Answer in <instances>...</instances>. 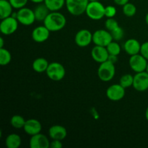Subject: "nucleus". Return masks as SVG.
<instances>
[{
	"label": "nucleus",
	"mask_w": 148,
	"mask_h": 148,
	"mask_svg": "<svg viewBox=\"0 0 148 148\" xmlns=\"http://www.w3.org/2000/svg\"><path fill=\"white\" fill-rule=\"evenodd\" d=\"M66 24V17L59 11L51 12L43 21V25L51 32H56L62 30Z\"/></svg>",
	"instance_id": "f257e3e1"
},
{
	"label": "nucleus",
	"mask_w": 148,
	"mask_h": 148,
	"mask_svg": "<svg viewBox=\"0 0 148 148\" xmlns=\"http://www.w3.org/2000/svg\"><path fill=\"white\" fill-rule=\"evenodd\" d=\"M116 72L115 65L114 63L107 60L100 64L98 69V76L103 82H109L114 77Z\"/></svg>",
	"instance_id": "f03ea898"
},
{
	"label": "nucleus",
	"mask_w": 148,
	"mask_h": 148,
	"mask_svg": "<svg viewBox=\"0 0 148 148\" xmlns=\"http://www.w3.org/2000/svg\"><path fill=\"white\" fill-rule=\"evenodd\" d=\"M85 13L91 20H101L105 16V7L99 1H89Z\"/></svg>",
	"instance_id": "7ed1b4c3"
},
{
	"label": "nucleus",
	"mask_w": 148,
	"mask_h": 148,
	"mask_svg": "<svg viewBox=\"0 0 148 148\" xmlns=\"http://www.w3.org/2000/svg\"><path fill=\"white\" fill-rule=\"evenodd\" d=\"M89 0H66V10L72 15L79 16L85 12Z\"/></svg>",
	"instance_id": "20e7f679"
},
{
	"label": "nucleus",
	"mask_w": 148,
	"mask_h": 148,
	"mask_svg": "<svg viewBox=\"0 0 148 148\" xmlns=\"http://www.w3.org/2000/svg\"><path fill=\"white\" fill-rule=\"evenodd\" d=\"M46 72L48 77L53 81L62 80L66 75L64 66L62 64L56 62L49 64Z\"/></svg>",
	"instance_id": "39448f33"
},
{
	"label": "nucleus",
	"mask_w": 148,
	"mask_h": 148,
	"mask_svg": "<svg viewBox=\"0 0 148 148\" xmlns=\"http://www.w3.org/2000/svg\"><path fill=\"white\" fill-rule=\"evenodd\" d=\"M112 36L111 32L107 30H95L92 33V43L95 46H101L106 47L111 41H113Z\"/></svg>",
	"instance_id": "423d86ee"
},
{
	"label": "nucleus",
	"mask_w": 148,
	"mask_h": 148,
	"mask_svg": "<svg viewBox=\"0 0 148 148\" xmlns=\"http://www.w3.org/2000/svg\"><path fill=\"white\" fill-rule=\"evenodd\" d=\"M18 20L14 16L4 18L1 20L0 23V30L4 36H10L15 33L18 28Z\"/></svg>",
	"instance_id": "0eeeda50"
},
{
	"label": "nucleus",
	"mask_w": 148,
	"mask_h": 148,
	"mask_svg": "<svg viewBox=\"0 0 148 148\" xmlns=\"http://www.w3.org/2000/svg\"><path fill=\"white\" fill-rule=\"evenodd\" d=\"M16 18L18 20L19 23L26 26L31 25L36 20L34 11L27 7H23L18 10L16 13Z\"/></svg>",
	"instance_id": "6e6552de"
},
{
	"label": "nucleus",
	"mask_w": 148,
	"mask_h": 148,
	"mask_svg": "<svg viewBox=\"0 0 148 148\" xmlns=\"http://www.w3.org/2000/svg\"><path fill=\"white\" fill-rule=\"evenodd\" d=\"M148 61L140 53L130 56L129 64L132 70L136 73L146 71Z\"/></svg>",
	"instance_id": "1a4fd4ad"
},
{
	"label": "nucleus",
	"mask_w": 148,
	"mask_h": 148,
	"mask_svg": "<svg viewBox=\"0 0 148 148\" xmlns=\"http://www.w3.org/2000/svg\"><path fill=\"white\" fill-rule=\"evenodd\" d=\"M125 88L119 83L114 84L108 87L106 90V96L110 101H121L125 96Z\"/></svg>",
	"instance_id": "9d476101"
},
{
	"label": "nucleus",
	"mask_w": 148,
	"mask_h": 148,
	"mask_svg": "<svg viewBox=\"0 0 148 148\" xmlns=\"http://www.w3.org/2000/svg\"><path fill=\"white\" fill-rule=\"evenodd\" d=\"M75 41L79 47H87L92 42V33L87 29H82L75 35Z\"/></svg>",
	"instance_id": "9b49d317"
},
{
	"label": "nucleus",
	"mask_w": 148,
	"mask_h": 148,
	"mask_svg": "<svg viewBox=\"0 0 148 148\" xmlns=\"http://www.w3.org/2000/svg\"><path fill=\"white\" fill-rule=\"evenodd\" d=\"M133 88L138 92H144L148 90V73L146 71L136 73L134 76Z\"/></svg>",
	"instance_id": "f8f14e48"
},
{
	"label": "nucleus",
	"mask_w": 148,
	"mask_h": 148,
	"mask_svg": "<svg viewBox=\"0 0 148 148\" xmlns=\"http://www.w3.org/2000/svg\"><path fill=\"white\" fill-rule=\"evenodd\" d=\"M29 145L31 148H49L50 147V141L45 134L38 133L31 136Z\"/></svg>",
	"instance_id": "ddd939ff"
},
{
	"label": "nucleus",
	"mask_w": 148,
	"mask_h": 148,
	"mask_svg": "<svg viewBox=\"0 0 148 148\" xmlns=\"http://www.w3.org/2000/svg\"><path fill=\"white\" fill-rule=\"evenodd\" d=\"M50 30L43 25L36 27L32 31V38L37 43H43L49 39L50 36Z\"/></svg>",
	"instance_id": "4468645a"
},
{
	"label": "nucleus",
	"mask_w": 148,
	"mask_h": 148,
	"mask_svg": "<svg viewBox=\"0 0 148 148\" xmlns=\"http://www.w3.org/2000/svg\"><path fill=\"white\" fill-rule=\"evenodd\" d=\"M91 56L95 62L101 64L108 60L109 57V53L106 47L95 46L91 51Z\"/></svg>",
	"instance_id": "2eb2a0df"
},
{
	"label": "nucleus",
	"mask_w": 148,
	"mask_h": 148,
	"mask_svg": "<svg viewBox=\"0 0 148 148\" xmlns=\"http://www.w3.org/2000/svg\"><path fill=\"white\" fill-rule=\"evenodd\" d=\"M23 130H24L25 132L28 135H35V134L40 133V131L42 130L41 123L37 119H30L28 120H26Z\"/></svg>",
	"instance_id": "dca6fc26"
},
{
	"label": "nucleus",
	"mask_w": 148,
	"mask_h": 148,
	"mask_svg": "<svg viewBox=\"0 0 148 148\" xmlns=\"http://www.w3.org/2000/svg\"><path fill=\"white\" fill-rule=\"evenodd\" d=\"M49 135L52 140H63L67 135V132L65 127L62 125H53L49 128Z\"/></svg>",
	"instance_id": "f3484780"
},
{
	"label": "nucleus",
	"mask_w": 148,
	"mask_h": 148,
	"mask_svg": "<svg viewBox=\"0 0 148 148\" xmlns=\"http://www.w3.org/2000/svg\"><path fill=\"white\" fill-rule=\"evenodd\" d=\"M140 49H141V43L137 39H128L124 44V50L130 56L140 53Z\"/></svg>",
	"instance_id": "a211bd4d"
},
{
	"label": "nucleus",
	"mask_w": 148,
	"mask_h": 148,
	"mask_svg": "<svg viewBox=\"0 0 148 148\" xmlns=\"http://www.w3.org/2000/svg\"><path fill=\"white\" fill-rule=\"evenodd\" d=\"M33 11H34L36 20L38 22L44 21V20L46 18L48 14L51 12V11L49 10V9L46 7V4H41V3H40V4H38V5L34 9Z\"/></svg>",
	"instance_id": "6ab92c4d"
},
{
	"label": "nucleus",
	"mask_w": 148,
	"mask_h": 148,
	"mask_svg": "<svg viewBox=\"0 0 148 148\" xmlns=\"http://www.w3.org/2000/svg\"><path fill=\"white\" fill-rule=\"evenodd\" d=\"M49 63L47 59L42 57L37 58L33 61V64H32V68L35 72H38V73H42V72H46L48 67H49Z\"/></svg>",
	"instance_id": "aec40b11"
},
{
	"label": "nucleus",
	"mask_w": 148,
	"mask_h": 148,
	"mask_svg": "<svg viewBox=\"0 0 148 148\" xmlns=\"http://www.w3.org/2000/svg\"><path fill=\"white\" fill-rule=\"evenodd\" d=\"M12 10L13 7L9 0H0V18L1 20L12 16Z\"/></svg>",
	"instance_id": "412c9836"
},
{
	"label": "nucleus",
	"mask_w": 148,
	"mask_h": 148,
	"mask_svg": "<svg viewBox=\"0 0 148 148\" xmlns=\"http://www.w3.org/2000/svg\"><path fill=\"white\" fill-rule=\"evenodd\" d=\"M22 143L21 137L17 134H10L6 137L5 145L7 148H18Z\"/></svg>",
	"instance_id": "4be33fe9"
},
{
	"label": "nucleus",
	"mask_w": 148,
	"mask_h": 148,
	"mask_svg": "<svg viewBox=\"0 0 148 148\" xmlns=\"http://www.w3.org/2000/svg\"><path fill=\"white\" fill-rule=\"evenodd\" d=\"M43 3L51 12H55L60 10L64 6L66 0H44Z\"/></svg>",
	"instance_id": "5701e85b"
},
{
	"label": "nucleus",
	"mask_w": 148,
	"mask_h": 148,
	"mask_svg": "<svg viewBox=\"0 0 148 148\" xmlns=\"http://www.w3.org/2000/svg\"><path fill=\"white\" fill-rule=\"evenodd\" d=\"M11 60V53L4 48H0V64L1 66H6L10 63Z\"/></svg>",
	"instance_id": "b1692460"
},
{
	"label": "nucleus",
	"mask_w": 148,
	"mask_h": 148,
	"mask_svg": "<svg viewBox=\"0 0 148 148\" xmlns=\"http://www.w3.org/2000/svg\"><path fill=\"white\" fill-rule=\"evenodd\" d=\"M26 120L20 115H14L10 119V124L15 129H22L24 127Z\"/></svg>",
	"instance_id": "393cba45"
},
{
	"label": "nucleus",
	"mask_w": 148,
	"mask_h": 148,
	"mask_svg": "<svg viewBox=\"0 0 148 148\" xmlns=\"http://www.w3.org/2000/svg\"><path fill=\"white\" fill-rule=\"evenodd\" d=\"M133 82H134V76L130 74H125L122 75L119 79V84L125 89L133 86Z\"/></svg>",
	"instance_id": "a878e982"
},
{
	"label": "nucleus",
	"mask_w": 148,
	"mask_h": 148,
	"mask_svg": "<svg viewBox=\"0 0 148 148\" xmlns=\"http://www.w3.org/2000/svg\"><path fill=\"white\" fill-rule=\"evenodd\" d=\"M136 12H137V8L132 3L128 2L123 6V13L126 17H133L135 15Z\"/></svg>",
	"instance_id": "bb28decb"
},
{
	"label": "nucleus",
	"mask_w": 148,
	"mask_h": 148,
	"mask_svg": "<svg viewBox=\"0 0 148 148\" xmlns=\"http://www.w3.org/2000/svg\"><path fill=\"white\" fill-rule=\"evenodd\" d=\"M109 55H114V56H119L121 53V46L117 42L111 41L108 46H106Z\"/></svg>",
	"instance_id": "cd10ccee"
},
{
	"label": "nucleus",
	"mask_w": 148,
	"mask_h": 148,
	"mask_svg": "<svg viewBox=\"0 0 148 148\" xmlns=\"http://www.w3.org/2000/svg\"><path fill=\"white\" fill-rule=\"evenodd\" d=\"M105 26L107 30H108L109 32H111L114 30H115L119 25L118 22L114 17H111V18H108L106 20Z\"/></svg>",
	"instance_id": "c85d7f7f"
},
{
	"label": "nucleus",
	"mask_w": 148,
	"mask_h": 148,
	"mask_svg": "<svg viewBox=\"0 0 148 148\" xmlns=\"http://www.w3.org/2000/svg\"><path fill=\"white\" fill-rule=\"evenodd\" d=\"M111 36H112L113 39L116 41H119V40H121L124 37V30L121 28L120 26H119L118 27L114 30L113 31L111 32Z\"/></svg>",
	"instance_id": "c756f323"
},
{
	"label": "nucleus",
	"mask_w": 148,
	"mask_h": 148,
	"mask_svg": "<svg viewBox=\"0 0 148 148\" xmlns=\"http://www.w3.org/2000/svg\"><path fill=\"white\" fill-rule=\"evenodd\" d=\"M14 9H20L25 7L28 0H9Z\"/></svg>",
	"instance_id": "7c9ffc66"
},
{
	"label": "nucleus",
	"mask_w": 148,
	"mask_h": 148,
	"mask_svg": "<svg viewBox=\"0 0 148 148\" xmlns=\"http://www.w3.org/2000/svg\"><path fill=\"white\" fill-rule=\"evenodd\" d=\"M116 14V9L115 7L109 5L105 7V16L107 18L114 17Z\"/></svg>",
	"instance_id": "2f4dec72"
},
{
	"label": "nucleus",
	"mask_w": 148,
	"mask_h": 148,
	"mask_svg": "<svg viewBox=\"0 0 148 148\" xmlns=\"http://www.w3.org/2000/svg\"><path fill=\"white\" fill-rule=\"evenodd\" d=\"M140 54L143 55L145 58L148 61V41L141 44V49H140Z\"/></svg>",
	"instance_id": "473e14b6"
},
{
	"label": "nucleus",
	"mask_w": 148,
	"mask_h": 148,
	"mask_svg": "<svg viewBox=\"0 0 148 148\" xmlns=\"http://www.w3.org/2000/svg\"><path fill=\"white\" fill-rule=\"evenodd\" d=\"M62 147H63V144L62 143V140H52V141L50 142L51 148H62Z\"/></svg>",
	"instance_id": "72a5a7b5"
},
{
	"label": "nucleus",
	"mask_w": 148,
	"mask_h": 148,
	"mask_svg": "<svg viewBox=\"0 0 148 148\" xmlns=\"http://www.w3.org/2000/svg\"><path fill=\"white\" fill-rule=\"evenodd\" d=\"M129 1H130V0H114V3L116 4L117 5L119 6H124V4L128 3Z\"/></svg>",
	"instance_id": "f704fd0d"
},
{
	"label": "nucleus",
	"mask_w": 148,
	"mask_h": 148,
	"mask_svg": "<svg viewBox=\"0 0 148 148\" xmlns=\"http://www.w3.org/2000/svg\"><path fill=\"white\" fill-rule=\"evenodd\" d=\"M117 56H114V55H109V57H108V60H109L110 62H111L112 63L115 64L117 62Z\"/></svg>",
	"instance_id": "c9c22d12"
},
{
	"label": "nucleus",
	"mask_w": 148,
	"mask_h": 148,
	"mask_svg": "<svg viewBox=\"0 0 148 148\" xmlns=\"http://www.w3.org/2000/svg\"><path fill=\"white\" fill-rule=\"evenodd\" d=\"M30 1L36 4H40V3L44 2V0H30Z\"/></svg>",
	"instance_id": "e433bc0d"
},
{
	"label": "nucleus",
	"mask_w": 148,
	"mask_h": 148,
	"mask_svg": "<svg viewBox=\"0 0 148 148\" xmlns=\"http://www.w3.org/2000/svg\"><path fill=\"white\" fill-rule=\"evenodd\" d=\"M4 38L2 37L0 38V48H4Z\"/></svg>",
	"instance_id": "4c0bfd02"
},
{
	"label": "nucleus",
	"mask_w": 148,
	"mask_h": 148,
	"mask_svg": "<svg viewBox=\"0 0 148 148\" xmlns=\"http://www.w3.org/2000/svg\"><path fill=\"white\" fill-rule=\"evenodd\" d=\"M145 118L147 119V121H148V106L147 108H146V111H145Z\"/></svg>",
	"instance_id": "58836bf2"
},
{
	"label": "nucleus",
	"mask_w": 148,
	"mask_h": 148,
	"mask_svg": "<svg viewBox=\"0 0 148 148\" xmlns=\"http://www.w3.org/2000/svg\"><path fill=\"white\" fill-rule=\"evenodd\" d=\"M145 22L148 25V12L147 13V14H146V16H145Z\"/></svg>",
	"instance_id": "ea45409f"
},
{
	"label": "nucleus",
	"mask_w": 148,
	"mask_h": 148,
	"mask_svg": "<svg viewBox=\"0 0 148 148\" xmlns=\"http://www.w3.org/2000/svg\"><path fill=\"white\" fill-rule=\"evenodd\" d=\"M146 72L148 73V62H147V68H146Z\"/></svg>",
	"instance_id": "a19ab883"
},
{
	"label": "nucleus",
	"mask_w": 148,
	"mask_h": 148,
	"mask_svg": "<svg viewBox=\"0 0 148 148\" xmlns=\"http://www.w3.org/2000/svg\"><path fill=\"white\" fill-rule=\"evenodd\" d=\"M98 1V0H89V1Z\"/></svg>",
	"instance_id": "79ce46f5"
}]
</instances>
